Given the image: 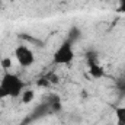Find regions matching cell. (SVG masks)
<instances>
[{"label": "cell", "mask_w": 125, "mask_h": 125, "mask_svg": "<svg viewBox=\"0 0 125 125\" xmlns=\"http://www.w3.org/2000/svg\"><path fill=\"white\" fill-rule=\"evenodd\" d=\"M23 80L13 73L6 71L0 80V99L4 97H19L23 92Z\"/></svg>", "instance_id": "obj_1"}, {"label": "cell", "mask_w": 125, "mask_h": 125, "mask_svg": "<svg viewBox=\"0 0 125 125\" xmlns=\"http://www.w3.org/2000/svg\"><path fill=\"white\" fill-rule=\"evenodd\" d=\"M74 48H73V42L65 39L58 45V48L54 51L52 54V62L57 65H70L74 61Z\"/></svg>", "instance_id": "obj_2"}, {"label": "cell", "mask_w": 125, "mask_h": 125, "mask_svg": "<svg viewBox=\"0 0 125 125\" xmlns=\"http://www.w3.org/2000/svg\"><path fill=\"white\" fill-rule=\"evenodd\" d=\"M13 57H15L16 62L23 68H29L35 62V54L26 45H18L13 51Z\"/></svg>", "instance_id": "obj_3"}, {"label": "cell", "mask_w": 125, "mask_h": 125, "mask_svg": "<svg viewBox=\"0 0 125 125\" xmlns=\"http://www.w3.org/2000/svg\"><path fill=\"white\" fill-rule=\"evenodd\" d=\"M87 67H89V74L92 79H102L105 77V70L100 65V62L97 60V55L94 52L87 54Z\"/></svg>", "instance_id": "obj_4"}, {"label": "cell", "mask_w": 125, "mask_h": 125, "mask_svg": "<svg viewBox=\"0 0 125 125\" xmlns=\"http://www.w3.org/2000/svg\"><path fill=\"white\" fill-rule=\"evenodd\" d=\"M115 119L116 125H125V106H119L115 109Z\"/></svg>", "instance_id": "obj_5"}, {"label": "cell", "mask_w": 125, "mask_h": 125, "mask_svg": "<svg viewBox=\"0 0 125 125\" xmlns=\"http://www.w3.org/2000/svg\"><path fill=\"white\" fill-rule=\"evenodd\" d=\"M21 96H22V102L23 103H31L32 100L35 99V92L32 89H28V90H23Z\"/></svg>", "instance_id": "obj_6"}, {"label": "cell", "mask_w": 125, "mask_h": 125, "mask_svg": "<svg viewBox=\"0 0 125 125\" xmlns=\"http://www.w3.org/2000/svg\"><path fill=\"white\" fill-rule=\"evenodd\" d=\"M79 38H80V31H79L77 28H71V31H70V33H68L67 39H68V41H71V42L74 44Z\"/></svg>", "instance_id": "obj_7"}, {"label": "cell", "mask_w": 125, "mask_h": 125, "mask_svg": "<svg viewBox=\"0 0 125 125\" xmlns=\"http://www.w3.org/2000/svg\"><path fill=\"white\" fill-rule=\"evenodd\" d=\"M0 65H1V68L3 70H10L12 68V65H13V61H12V58H9V57H6V58H1L0 60Z\"/></svg>", "instance_id": "obj_8"}, {"label": "cell", "mask_w": 125, "mask_h": 125, "mask_svg": "<svg viewBox=\"0 0 125 125\" xmlns=\"http://www.w3.org/2000/svg\"><path fill=\"white\" fill-rule=\"evenodd\" d=\"M116 13H125V0H119V1H118Z\"/></svg>", "instance_id": "obj_9"}]
</instances>
